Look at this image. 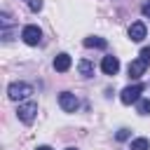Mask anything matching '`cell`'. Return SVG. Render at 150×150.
Returning <instances> with one entry per match:
<instances>
[{
  "mask_svg": "<svg viewBox=\"0 0 150 150\" xmlns=\"http://www.w3.org/2000/svg\"><path fill=\"white\" fill-rule=\"evenodd\" d=\"M129 136H131V131H129V129H120V131H117V136H115V138H117V141H127V138H129Z\"/></svg>",
  "mask_w": 150,
  "mask_h": 150,
  "instance_id": "cell-14",
  "label": "cell"
},
{
  "mask_svg": "<svg viewBox=\"0 0 150 150\" xmlns=\"http://www.w3.org/2000/svg\"><path fill=\"white\" fill-rule=\"evenodd\" d=\"M33 94V87L28 84V82H12L9 87H7V96L12 98V101H23V98H28Z\"/></svg>",
  "mask_w": 150,
  "mask_h": 150,
  "instance_id": "cell-2",
  "label": "cell"
},
{
  "mask_svg": "<svg viewBox=\"0 0 150 150\" xmlns=\"http://www.w3.org/2000/svg\"><path fill=\"white\" fill-rule=\"evenodd\" d=\"M68 68H70V56H68L66 52L56 54V59H54V70H56V73H66Z\"/></svg>",
  "mask_w": 150,
  "mask_h": 150,
  "instance_id": "cell-9",
  "label": "cell"
},
{
  "mask_svg": "<svg viewBox=\"0 0 150 150\" xmlns=\"http://www.w3.org/2000/svg\"><path fill=\"white\" fill-rule=\"evenodd\" d=\"M21 38H23V42H26V45L35 47V45H40V40H42V30H40L38 26L28 23V26H23V30H21Z\"/></svg>",
  "mask_w": 150,
  "mask_h": 150,
  "instance_id": "cell-4",
  "label": "cell"
},
{
  "mask_svg": "<svg viewBox=\"0 0 150 150\" xmlns=\"http://www.w3.org/2000/svg\"><path fill=\"white\" fill-rule=\"evenodd\" d=\"M145 68H148V63L143 61V59H134L131 63H129V77H134V80H138L143 73H145Z\"/></svg>",
  "mask_w": 150,
  "mask_h": 150,
  "instance_id": "cell-8",
  "label": "cell"
},
{
  "mask_svg": "<svg viewBox=\"0 0 150 150\" xmlns=\"http://www.w3.org/2000/svg\"><path fill=\"white\" fill-rule=\"evenodd\" d=\"M30 9L33 12H40L42 9V0H30Z\"/></svg>",
  "mask_w": 150,
  "mask_h": 150,
  "instance_id": "cell-16",
  "label": "cell"
},
{
  "mask_svg": "<svg viewBox=\"0 0 150 150\" xmlns=\"http://www.w3.org/2000/svg\"><path fill=\"white\" fill-rule=\"evenodd\" d=\"M136 103H138V105H136L138 115H150V98H138Z\"/></svg>",
  "mask_w": 150,
  "mask_h": 150,
  "instance_id": "cell-13",
  "label": "cell"
},
{
  "mask_svg": "<svg viewBox=\"0 0 150 150\" xmlns=\"http://www.w3.org/2000/svg\"><path fill=\"white\" fill-rule=\"evenodd\" d=\"M101 70H103L105 75H117V70H120V59H117V56H103Z\"/></svg>",
  "mask_w": 150,
  "mask_h": 150,
  "instance_id": "cell-6",
  "label": "cell"
},
{
  "mask_svg": "<svg viewBox=\"0 0 150 150\" xmlns=\"http://www.w3.org/2000/svg\"><path fill=\"white\" fill-rule=\"evenodd\" d=\"M131 150H150V141L148 138H134L131 141Z\"/></svg>",
  "mask_w": 150,
  "mask_h": 150,
  "instance_id": "cell-12",
  "label": "cell"
},
{
  "mask_svg": "<svg viewBox=\"0 0 150 150\" xmlns=\"http://www.w3.org/2000/svg\"><path fill=\"white\" fill-rule=\"evenodd\" d=\"M35 150H52V148H49V145H38Z\"/></svg>",
  "mask_w": 150,
  "mask_h": 150,
  "instance_id": "cell-18",
  "label": "cell"
},
{
  "mask_svg": "<svg viewBox=\"0 0 150 150\" xmlns=\"http://www.w3.org/2000/svg\"><path fill=\"white\" fill-rule=\"evenodd\" d=\"M141 12H143V16H148V19H150V2H145V5L141 7Z\"/></svg>",
  "mask_w": 150,
  "mask_h": 150,
  "instance_id": "cell-17",
  "label": "cell"
},
{
  "mask_svg": "<svg viewBox=\"0 0 150 150\" xmlns=\"http://www.w3.org/2000/svg\"><path fill=\"white\" fill-rule=\"evenodd\" d=\"M145 91V84L143 82H136V84H129V87H124L122 89V94H120V101L124 103V105H131V103H136L138 98H141V94Z\"/></svg>",
  "mask_w": 150,
  "mask_h": 150,
  "instance_id": "cell-1",
  "label": "cell"
},
{
  "mask_svg": "<svg viewBox=\"0 0 150 150\" xmlns=\"http://www.w3.org/2000/svg\"><path fill=\"white\" fill-rule=\"evenodd\" d=\"M59 105H61L63 112H75V110L80 108V101H77L75 94H70V91H61V94H59Z\"/></svg>",
  "mask_w": 150,
  "mask_h": 150,
  "instance_id": "cell-5",
  "label": "cell"
},
{
  "mask_svg": "<svg viewBox=\"0 0 150 150\" xmlns=\"http://www.w3.org/2000/svg\"><path fill=\"white\" fill-rule=\"evenodd\" d=\"M35 115H38V103H33V101H28V103H19V108H16V117H19L23 124H30V122L35 120Z\"/></svg>",
  "mask_w": 150,
  "mask_h": 150,
  "instance_id": "cell-3",
  "label": "cell"
},
{
  "mask_svg": "<svg viewBox=\"0 0 150 150\" xmlns=\"http://www.w3.org/2000/svg\"><path fill=\"white\" fill-rule=\"evenodd\" d=\"M141 59H143L145 63H150V47H143V49H141Z\"/></svg>",
  "mask_w": 150,
  "mask_h": 150,
  "instance_id": "cell-15",
  "label": "cell"
},
{
  "mask_svg": "<svg viewBox=\"0 0 150 150\" xmlns=\"http://www.w3.org/2000/svg\"><path fill=\"white\" fill-rule=\"evenodd\" d=\"M145 33H148V30H145V23H143V21H136V23L129 26V40H131V42H141V40L145 38Z\"/></svg>",
  "mask_w": 150,
  "mask_h": 150,
  "instance_id": "cell-7",
  "label": "cell"
},
{
  "mask_svg": "<svg viewBox=\"0 0 150 150\" xmlns=\"http://www.w3.org/2000/svg\"><path fill=\"white\" fill-rule=\"evenodd\" d=\"M84 47H89V49H105L108 47V40L105 38H98V35H91V38H84Z\"/></svg>",
  "mask_w": 150,
  "mask_h": 150,
  "instance_id": "cell-10",
  "label": "cell"
},
{
  "mask_svg": "<svg viewBox=\"0 0 150 150\" xmlns=\"http://www.w3.org/2000/svg\"><path fill=\"white\" fill-rule=\"evenodd\" d=\"M77 70H80L82 77H91V75H94V63H91L89 59H82V61L77 63Z\"/></svg>",
  "mask_w": 150,
  "mask_h": 150,
  "instance_id": "cell-11",
  "label": "cell"
},
{
  "mask_svg": "<svg viewBox=\"0 0 150 150\" xmlns=\"http://www.w3.org/2000/svg\"><path fill=\"white\" fill-rule=\"evenodd\" d=\"M66 150H75V148H66Z\"/></svg>",
  "mask_w": 150,
  "mask_h": 150,
  "instance_id": "cell-19",
  "label": "cell"
}]
</instances>
